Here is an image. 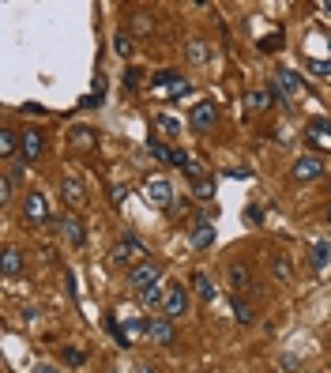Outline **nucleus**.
<instances>
[{
  "label": "nucleus",
  "instance_id": "1",
  "mask_svg": "<svg viewBox=\"0 0 331 373\" xmlns=\"http://www.w3.org/2000/svg\"><path fill=\"white\" fill-rule=\"evenodd\" d=\"M109 260H113V268H128V272H132L136 264L147 260V245L136 234H124L113 249H109Z\"/></svg>",
  "mask_w": 331,
  "mask_h": 373
},
{
  "label": "nucleus",
  "instance_id": "2",
  "mask_svg": "<svg viewBox=\"0 0 331 373\" xmlns=\"http://www.w3.org/2000/svg\"><path fill=\"white\" fill-rule=\"evenodd\" d=\"M162 283V264L159 260H143V264H136L132 272H128V287H132L136 294L147 291V287H159Z\"/></svg>",
  "mask_w": 331,
  "mask_h": 373
},
{
  "label": "nucleus",
  "instance_id": "3",
  "mask_svg": "<svg viewBox=\"0 0 331 373\" xmlns=\"http://www.w3.org/2000/svg\"><path fill=\"white\" fill-rule=\"evenodd\" d=\"M324 170H328V166H324V158H320V155H301L298 162L290 166V177H293L298 185H305V181L324 177Z\"/></svg>",
  "mask_w": 331,
  "mask_h": 373
},
{
  "label": "nucleus",
  "instance_id": "4",
  "mask_svg": "<svg viewBox=\"0 0 331 373\" xmlns=\"http://www.w3.org/2000/svg\"><path fill=\"white\" fill-rule=\"evenodd\" d=\"M45 151V132L42 128H26V132H19V162H38Z\"/></svg>",
  "mask_w": 331,
  "mask_h": 373
},
{
  "label": "nucleus",
  "instance_id": "5",
  "mask_svg": "<svg viewBox=\"0 0 331 373\" xmlns=\"http://www.w3.org/2000/svg\"><path fill=\"white\" fill-rule=\"evenodd\" d=\"M143 197H147V204H154V208H166V211H170V204H173V185L166 181V177H147V181H143Z\"/></svg>",
  "mask_w": 331,
  "mask_h": 373
},
{
  "label": "nucleus",
  "instance_id": "6",
  "mask_svg": "<svg viewBox=\"0 0 331 373\" xmlns=\"http://www.w3.org/2000/svg\"><path fill=\"white\" fill-rule=\"evenodd\" d=\"M188 287H181V283H170L166 287V302H162V310H166V317H185L188 313Z\"/></svg>",
  "mask_w": 331,
  "mask_h": 373
},
{
  "label": "nucleus",
  "instance_id": "7",
  "mask_svg": "<svg viewBox=\"0 0 331 373\" xmlns=\"http://www.w3.org/2000/svg\"><path fill=\"white\" fill-rule=\"evenodd\" d=\"M23 219L31 222V227H42V222L49 219V200H45L42 192H26L23 197Z\"/></svg>",
  "mask_w": 331,
  "mask_h": 373
},
{
  "label": "nucleus",
  "instance_id": "8",
  "mask_svg": "<svg viewBox=\"0 0 331 373\" xmlns=\"http://www.w3.org/2000/svg\"><path fill=\"white\" fill-rule=\"evenodd\" d=\"M60 197L68 208H83V204H87V185H83L76 174H64L60 177Z\"/></svg>",
  "mask_w": 331,
  "mask_h": 373
},
{
  "label": "nucleus",
  "instance_id": "9",
  "mask_svg": "<svg viewBox=\"0 0 331 373\" xmlns=\"http://www.w3.org/2000/svg\"><path fill=\"white\" fill-rule=\"evenodd\" d=\"M147 340H151L154 347H173L177 332H173V321H170V317H151V335H147Z\"/></svg>",
  "mask_w": 331,
  "mask_h": 373
},
{
  "label": "nucleus",
  "instance_id": "10",
  "mask_svg": "<svg viewBox=\"0 0 331 373\" xmlns=\"http://www.w3.org/2000/svg\"><path fill=\"white\" fill-rule=\"evenodd\" d=\"M192 132H207L211 125H215L218 121V109H215V102H196V106H192Z\"/></svg>",
  "mask_w": 331,
  "mask_h": 373
},
{
  "label": "nucleus",
  "instance_id": "11",
  "mask_svg": "<svg viewBox=\"0 0 331 373\" xmlns=\"http://www.w3.org/2000/svg\"><path fill=\"white\" fill-rule=\"evenodd\" d=\"M57 227H60V234L68 238V245H72V249H83V245H87V230H83V222H79L76 215L60 219Z\"/></svg>",
  "mask_w": 331,
  "mask_h": 373
},
{
  "label": "nucleus",
  "instance_id": "12",
  "mask_svg": "<svg viewBox=\"0 0 331 373\" xmlns=\"http://www.w3.org/2000/svg\"><path fill=\"white\" fill-rule=\"evenodd\" d=\"M188 238H192V245H196V249H207L211 241H215V227H211V219H207V215L192 219V230H188Z\"/></svg>",
  "mask_w": 331,
  "mask_h": 373
},
{
  "label": "nucleus",
  "instance_id": "13",
  "mask_svg": "<svg viewBox=\"0 0 331 373\" xmlns=\"http://www.w3.org/2000/svg\"><path fill=\"white\" fill-rule=\"evenodd\" d=\"M229 287H234V294H241V291H248L252 287V268L245 264V260H237V264H229Z\"/></svg>",
  "mask_w": 331,
  "mask_h": 373
},
{
  "label": "nucleus",
  "instance_id": "14",
  "mask_svg": "<svg viewBox=\"0 0 331 373\" xmlns=\"http://www.w3.org/2000/svg\"><path fill=\"white\" fill-rule=\"evenodd\" d=\"M192 291H196V298H200V302H204V305H211V302H215V283H211V279H207V272H192Z\"/></svg>",
  "mask_w": 331,
  "mask_h": 373
},
{
  "label": "nucleus",
  "instance_id": "15",
  "mask_svg": "<svg viewBox=\"0 0 331 373\" xmlns=\"http://www.w3.org/2000/svg\"><path fill=\"white\" fill-rule=\"evenodd\" d=\"M309 264H312V272H324V268L331 264V245H328L324 238L312 241V249H309Z\"/></svg>",
  "mask_w": 331,
  "mask_h": 373
},
{
  "label": "nucleus",
  "instance_id": "16",
  "mask_svg": "<svg viewBox=\"0 0 331 373\" xmlns=\"http://www.w3.org/2000/svg\"><path fill=\"white\" fill-rule=\"evenodd\" d=\"M271 91L268 87H252V91H248V95H245V106L248 109H252V114H264V109H271Z\"/></svg>",
  "mask_w": 331,
  "mask_h": 373
},
{
  "label": "nucleus",
  "instance_id": "17",
  "mask_svg": "<svg viewBox=\"0 0 331 373\" xmlns=\"http://www.w3.org/2000/svg\"><path fill=\"white\" fill-rule=\"evenodd\" d=\"M305 136H309V144H331V125L328 121H320V117H312L309 125H305Z\"/></svg>",
  "mask_w": 331,
  "mask_h": 373
},
{
  "label": "nucleus",
  "instance_id": "18",
  "mask_svg": "<svg viewBox=\"0 0 331 373\" xmlns=\"http://www.w3.org/2000/svg\"><path fill=\"white\" fill-rule=\"evenodd\" d=\"M271 275L279 279V283H290L293 279V264H290L286 253H271Z\"/></svg>",
  "mask_w": 331,
  "mask_h": 373
},
{
  "label": "nucleus",
  "instance_id": "19",
  "mask_svg": "<svg viewBox=\"0 0 331 373\" xmlns=\"http://www.w3.org/2000/svg\"><path fill=\"white\" fill-rule=\"evenodd\" d=\"M0 268H4V275H8V279L19 275V272H23V253H19L15 245H8V249H4V260H0Z\"/></svg>",
  "mask_w": 331,
  "mask_h": 373
},
{
  "label": "nucleus",
  "instance_id": "20",
  "mask_svg": "<svg viewBox=\"0 0 331 373\" xmlns=\"http://www.w3.org/2000/svg\"><path fill=\"white\" fill-rule=\"evenodd\" d=\"M185 53H188V61H192V64H207V61H211V45H207L204 38H188Z\"/></svg>",
  "mask_w": 331,
  "mask_h": 373
},
{
  "label": "nucleus",
  "instance_id": "21",
  "mask_svg": "<svg viewBox=\"0 0 331 373\" xmlns=\"http://www.w3.org/2000/svg\"><path fill=\"white\" fill-rule=\"evenodd\" d=\"M15 151H19V132L4 128V132H0V158H4V162H12Z\"/></svg>",
  "mask_w": 331,
  "mask_h": 373
},
{
  "label": "nucleus",
  "instance_id": "22",
  "mask_svg": "<svg viewBox=\"0 0 331 373\" xmlns=\"http://www.w3.org/2000/svg\"><path fill=\"white\" fill-rule=\"evenodd\" d=\"M106 332L117 340V347H132V340H128V332H124V321H117L113 313H106Z\"/></svg>",
  "mask_w": 331,
  "mask_h": 373
},
{
  "label": "nucleus",
  "instance_id": "23",
  "mask_svg": "<svg viewBox=\"0 0 331 373\" xmlns=\"http://www.w3.org/2000/svg\"><path fill=\"white\" fill-rule=\"evenodd\" d=\"M154 125H159V132H162V136H170V139H177V136H181V121L173 117V114H154Z\"/></svg>",
  "mask_w": 331,
  "mask_h": 373
},
{
  "label": "nucleus",
  "instance_id": "24",
  "mask_svg": "<svg viewBox=\"0 0 331 373\" xmlns=\"http://www.w3.org/2000/svg\"><path fill=\"white\" fill-rule=\"evenodd\" d=\"M124 332H128V340L151 335V317H124Z\"/></svg>",
  "mask_w": 331,
  "mask_h": 373
},
{
  "label": "nucleus",
  "instance_id": "25",
  "mask_svg": "<svg viewBox=\"0 0 331 373\" xmlns=\"http://www.w3.org/2000/svg\"><path fill=\"white\" fill-rule=\"evenodd\" d=\"M234 321H237V324H252V321H256V310L245 302L241 294H234Z\"/></svg>",
  "mask_w": 331,
  "mask_h": 373
},
{
  "label": "nucleus",
  "instance_id": "26",
  "mask_svg": "<svg viewBox=\"0 0 331 373\" xmlns=\"http://www.w3.org/2000/svg\"><path fill=\"white\" fill-rule=\"evenodd\" d=\"M136 298H140L143 310H151V305H162V302H166V287H162V283H159V287H147V291H140Z\"/></svg>",
  "mask_w": 331,
  "mask_h": 373
},
{
  "label": "nucleus",
  "instance_id": "27",
  "mask_svg": "<svg viewBox=\"0 0 331 373\" xmlns=\"http://www.w3.org/2000/svg\"><path fill=\"white\" fill-rule=\"evenodd\" d=\"M68 144L76 147V151H90V147H95V132H90V128H72Z\"/></svg>",
  "mask_w": 331,
  "mask_h": 373
},
{
  "label": "nucleus",
  "instance_id": "28",
  "mask_svg": "<svg viewBox=\"0 0 331 373\" xmlns=\"http://www.w3.org/2000/svg\"><path fill=\"white\" fill-rule=\"evenodd\" d=\"M151 26H154V20L147 12H136L132 15V34H151Z\"/></svg>",
  "mask_w": 331,
  "mask_h": 373
},
{
  "label": "nucleus",
  "instance_id": "29",
  "mask_svg": "<svg viewBox=\"0 0 331 373\" xmlns=\"http://www.w3.org/2000/svg\"><path fill=\"white\" fill-rule=\"evenodd\" d=\"M154 87H173V91H177V87H181L177 72H170V68H166V72H154Z\"/></svg>",
  "mask_w": 331,
  "mask_h": 373
},
{
  "label": "nucleus",
  "instance_id": "30",
  "mask_svg": "<svg viewBox=\"0 0 331 373\" xmlns=\"http://www.w3.org/2000/svg\"><path fill=\"white\" fill-rule=\"evenodd\" d=\"M192 192H196V200H207V197H215V181H207V177H200V181H192Z\"/></svg>",
  "mask_w": 331,
  "mask_h": 373
},
{
  "label": "nucleus",
  "instance_id": "31",
  "mask_svg": "<svg viewBox=\"0 0 331 373\" xmlns=\"http://www.w3.org/2000/svg\"><path fill=\"white\" fill-rule=\"evenodd\" d=\"M147 155H151V158H162V162H170L173 147H162L159 139H147Z\"/></svg>",
  "mask_w": 331,
  "mask_h": 373
},
{
  "label": "nucleus",
  "instance_id": "32",
  "mask_svg": "<svg viewBox=\"0 0 331 373\" xmlns=\"http://www.w3.org/2000/svg\"><path fill=\"white\" fill-rule=\"evenodd\" d=\"M60 358L68 362V366H83V362H87V351H79V347H64V351H60Z\"/></svg>",
  "mask_w": 331,
  "mask_h": 373
},
{
  "label": "nucleus",
  "instance_id": "33",
  "mask_svg": "<svg viewBox=\"0 0 331 373\" xmlns=\"http://www.w3.org/2000/svg\"><path fill=\"white\" fill-rule=\"evenodd\" d=\"M113 50H117V57H132V38L128 34H113Z\"/></svg>",
  "mask_w": 331,
  "mask_h": 373
},
{
  "label": "nucleus",
  "instance_id": "34",
  "mask_svg": "<svg viewBox=\"0 0 331 373\" xmlns=\"http://www.w3.org/2000/svg\"><path fill=\"white\" fill-rule=\"evenodd\" d=\"M4 166H8L4 177H8V181H15V185H19V181H23V166H26V162H15V158H12V162H4Z\"/></svg>",
  "mask_w": 331,
  "mask_h": 373
},
{
  "label": "nucleus",
  "instance_id": "35",
  "mask_svg": "<svg viewBox=\"0 0 331 373\" xmlns=\"http://www.w3.org/2000/svg\"><path fill=\"white\" fill-rule=\"evenodd\" d=\"M279 42H282V34H279V31H275L271 38H260V53H275V50H279Z\"/></svg>",
  "mask_w": 331,
  "mask_h": 373
},
{
  "label": "nucleus",
  "instance_id": "36",
  "mask_svg": "<svg viewBox=\"0 0 331 373\" xmlns=\"http://www.w3.org/2000/svg\"><path fill=\"white\" fill-rule=\"evenodd\" d=\"M309 72H316V76H331V61H309Z\"/></svg>",
  "mask_w": 331,
  "mask_h": 373
},
{
  "label": "nucleus",
  "instance_id": "37",
  "mask_svg": "<svg viewBox=\"0 0 331 373\" xmlns=\"http://www.w3.org/2000/svg\"><path fill=\"white\" fill-rule=\"evenodd\" d=\"M140 76H143V72L128 68V72H124V87H128V91H136V87H140Z\"/></svg>",
  "mask_w": 331,
  "mask_h": 373
},
{
  "label": "nucleus",
  "instance_id": "38",
  "mask_svg": "<svg viewBox=\"0 0 331 373\" xmlns=\"http://www.w3.org/2000/svg\"><path fill=\"white\" fill-rule=\"evenodd\" d=\"M124 197H128V189H124V185H113V192H109V200H113L117 208H121V204H124Z\"/></svg>",
  "mask_w": 331,
  "mask_h": 373
},
{
  "label": "nucleus",
  "instance_id": "39",
  "mask_svg": "<svg viewBox=\"0 0 331 373\" xmlns=\"http://www.w3.org/2000/svg\"><path fill=\"white\" fill-rule=\"evenodd\" d=\"M12 189H15V181H8V177H4V181H0V200H12Z\"/></svg>",
  "mask_w": 331,
  "mask_h": 373
},
{
  "label": "nucleus",
  "instance_id": "40",
  "mask_svg": "<svg viewBox=\"0 0 331 373\" xmlns=\"http://www.w3.org/2000/svg\"><path fill=\"white\" fill-rule=\"evenodd\" d=\"M245 219L256 227V222H264V211H260V208H248V211H245Z\"/></svg>",
  "mask_w": 331,
  "mask_h": 373
},
{
  "label": "nucleus",
  "instance_id": "41",
  "mask_svg": "<svg viewBox=\"0 0 331 373\" xmlns=\"http://www.w3.org/2000/svg\"><path fill=\"white\" fill-rule=\"evenodd\" d=\"M34 373H57V366H49V362H42V366L34 370Z\"/></svg>",
  "mask_w": 331,
  "mask_h": 373
},
{
  "label": "nucleus",
  "instance_id": "42",
  "mask_svg": "<svg viewBox=\"0 0 331 373\" xmlns=\"http://www.w3.org/2000/svg\"><path fill=\"white\" fill-rule=\"evenodd\" d=\"M328 227H331V204H328Z\"/></svg>",
  "mask_w": 331,
  "mask_h": 373
},
{
  "label": "nucleus",
  "instance_id": "43",
  "mask_svg": "<svg viewBox=\"0 0 331 373\" xmlns=\"http://www.w3.org/2000/svg\"><path fill=\"white\" fill-rule=\"evenodd\" d=\"M140 373H154V370H140Z\"/></svg>",
  "mask_w": 331,
  "mask_h": 373
},
{
  "label": "nucleus",
  "instance_id": "44",
  "mask_svg": "<svg viewBox=\"0 0 331 373\" xmlns=\"http://www.w3.org/2000/svg\"><path fill=\"white\" fill-rule=\"evenodd\" d=\"M271 373H282V370H271Z\"/></svg>",
  "mask_w": 331,
  "mask_h": 373
},
{
  "label": "nucleus",
  "instance_id": "45",
  "mask_svg": "<svg viewBox=\"0 0 331 373\" xmlns=\"http://www.w3.org/2000/svg\"><path fill=\"white\" fill-rule=\"evenodd\" d=\"M328 50H331V42H328Z\"/></svg>",
  "mask_w": 331,
  "mask_h": 373
}]
</instances>
